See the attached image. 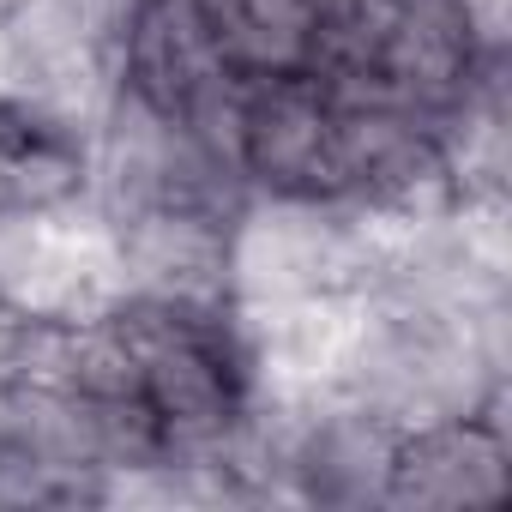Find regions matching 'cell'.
<instances>
[{
    "label": "cell",
    "instance_id": "obj_3",
    "mask_svg": "<svg viewBox=\"0 0 512 512\" xmlns=\"http://www.w3.org/2000/svg\"><path fill=\"white\" fill-rule=\"evenodd\" d=\"M247 193L278 199H338V103L314 73L247 79L241 91V145Z\"/></svg>",
    "mask_w": 512,
    "mask_h": 512
},
{
    "label": "cell",
    "instance_id": "obj_1",
    "mask_svg": "<svg viewBox=\"0 0 512 512\" xmlns=\"http://www.w3.org/2000/svg\"><path fill=\"white\" fill-rule=\"evenodd\" d=\"M506 386V296L500 302H434L410 290H362L356 338L338 392L386 428H422L476 416Z\"/></svg>",
    "mask_w": 512,
    "mask_h": 512
},
{
    "label": "cell",
    "instance_id": "obj_5",
    "mask_svg": "<svg viewBox=\"0 0 512 512\" xmlns=\"http://www.w3.org/2000/svg\"><path fill=\"white\" fill-rule=\"evenodd\" d=\"M229 223L211 211H145L115 223V296L217 302L229 296Z\"/></svg>",
    "mask_w": 512,
    "mask_h": 512
},
{
    "label": "cell",
    "instance_id": "obj_2",
    "mask_svg": "<svg viewBox=\"0 0 512 512\" xmlns=\"http://www.w3.org/2000/svg\"><path fill=\"white\" fill-rule=\"evenodd\" d=\"M368 290V217L350 199L247 193L229 223V296L260 308L290 296Z\"/></svg>",
    "mask_w": 512,
    "mask_h": 512
},
{
    "label": "cell",
    "instance_id": "obj_6",
    "mask_svg": "<svg viewBox=\"0 0 512 512\" xmlns=\"http://www.w3.org/2000/svg\"><path fill=\"white\" fill-rule=\"evenodd\" d=\"M217 61L235 79L320 73V0H193Z\"/></svg>",
    "mask_w": 512,
    "mask_h": 512
},
{
    "label": "cell",
    "instance_id": "obj_7",
    "mask_svg": "<svg viewBox=\"0 0 512 512\" xmlns=\"http://www.w3.org/2000/svg\"><path fill=\"white\" fill-rule=\"evenodd\" d=\"M458 13L476 37L482 55H506V31H512V0H458Z\"/></svg>",
    "mask_w": 512,
    "mask_h": 512
},
{
    "label": "cell",
    "instance_id": "obj_4",
    "mask_svg": "<svg viewBox=\"0 0 512 512\" xmlns=\"http://www.w3.org/2000/svg\"><path fill=\"white\" fill-rule=\"evenodd\" d=\"M512 494V428L506 392H494L476 416H446L404 428L386 470V506L398 512H476Z\"/></svg>",
    "mask_w": 512,
    "mask_h": 512
}]
</instances>
